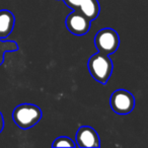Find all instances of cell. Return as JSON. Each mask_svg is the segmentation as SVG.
<instances>
[{
    "mask_svg": "<svg viewBox=\"0 0 148 148\" xmlns=\"http://www.w3.org/2000/svg\"><path fill=\"white\" fill-rule=\"evenodd\" d=\"M87 68L95 80L101 84H106L112 76L114 65L109 55L97 52L89 58Z\"/></svg>",
    "mask_w": 148,
    "mask_h": 148,
    "instance_id": "cell-1",
    "label": "cell"
},
{
    "mask_svg": "<svg viewBox=\"0 0 148 148\" xmlns=\"http://www.w3.org/2000/svg\"><path fill=\"white\" fill-rule=\"evenodd\" d=\"M42 110L33 103H21L17 106L12 113L15 125L21 129L27 130L36 126L42 119Z\"/></svg>",
    "mask_w": 148,
    "mask_h": 148,
    "instance_id": "cell-2",
    "label": "cell"
},
{
    "mask_svg": "<svg viewBox=\"0 0 148 148\" xmlns=\"http://www.w3.org/2000/svg\"><path fill=\"white\" fill-rule=\"evenodd\" d=\"M95 45L99 53L112 55L120 47L119 34L111 27L101 29L95 37Z\"/></svg>",
    "mask_w": 148,
    "mask_h": 148,
    "instance_id": "cell-3",
    "label": "cell"
},
{
    "mask_svg": "<svg viewBox=\"0 0 148 148\" xmlns=\"http://www.w3.org/2000/svg\"><path fill=\"white\" fill-rule=\"evenodd\" d=\"M111 108L118 115H127L135 108V97L126 89H117L110 97Z\"/></svg>",
    "mask_w": 148,
    "mask_h": 148,
    "instance_id": "cell-4",
    "label": "cell"
},
{
    "mask_svg": "<svg viewBox=\"0 0 148 148\" xmlns=\"http://www.w3.org/2000/svg\"><path fill=\"white\" fill-rule=\"evenodd\" d=\"M91 21L83 15L78 9H74L65 19V25L67 29L75 36H84L90 29Z\"/></svg>",
    "mask_w": 148,
    "mask_h": 148,
    "instance_id": "cell-5",
    "label": "cell"
},
{
    "mask_svg": "<svg viewBox=\"0 0 148 148\" xmlns=\"http://www.w3.org/2000/svg\"><path fill=\"white\" fill-rule=\"evenodd\" d=\"M76 146L82 147H99L101 139L93 128L81 126L76 132Z\"/></svg>",
    "mask_w": 148,
    "mask_h": 148,
    "instance_id": "cell-6",
    "label": "cell"
},
{
    "mask_svg": "<svg viewBox=\"0 0 148 148\" xmlns=\"http://www.w3.org/2000/svg\"><path fill=\"white\" fill-rule=\"evenodd\" d=\"M15 17L10 10H0V39H6L14 29Z\"/></svg>",
    "mask_w": 148,
    "mask_h": 148,
    "instance_id": "cell-7",
    "label": "cell"
},
{
    "mask_svg": "<svg viewBox=\"0 0 148 148\" xmlns=\"http://www.w3.org/2000/svg\"><path fill=\"white\" fill-rule=\"evenodd\" d=\"M78 10L89 21H95L101 12V5L97 0H82L78 7Z\"/></svg>",
    "mask_w": 148,
    "mask_h": 148,
    "instance_id": "cell-8",
    "label": "cell"
},
{
    "mask_svg": "<svg viewBox=\"0 0 148 148\" xmlns=\"http://www.w3.org/2000/svg\"><path fill=\"white\" fill-rule=\"evenodd\" d=\"M18 50V45L12 40L0 39V65L4 62V55L7 52H15Z\"/></svg>",
    "mask_w": 148,
    "mask_h": 148,
    "instance_id": "cell-9",
    "label": "cell"
},
{
    "mask_svg": "<svg viewBox=\"0 0 148 148\" xmlns=\"http://www.w3.org/2000/svg\"><path fill=\"white\" fill-rule=\"evenodd\" d=\"M53 147H76V143L73 141L70 137L67 136H61L54 140Z\"/></svg>",
    "mask_w": 148,
    "mask_h": 148,
    "instance_id": "cell-10",
    "label": "cell"
},
{
    "mask_svg": "<svg viewBox=\"0 0 148 148\" xmlns=\"http://www.w3.org/2000/svg\"><path fill=\"white\" fill-rule=\"evenodd\" d=\"M63 1L68 7H70L73 10L74 9H78L80 3L82 2V0H63Z\"/></svg>",
    "mask_w": 148,
    "mask_h": 148,
    "instance_id": "cell-11",
    "label": "cell"
},
{
    "mask_svg": "<svg viewBox=\"0 0 148 148\" xmlns=\"http://www.w3.org/2000/svg\"><path fill=\"white\" fill-rule=\"evenodd\" d=\"M3 128H4V118H3L2 113L0 112V133L2 132Z\"/></svg>",
    "mask_w": 148,
    "mask_h": 148,
    "instance_id": "cell-12",
    "label": "cell"
}]
</instances>
